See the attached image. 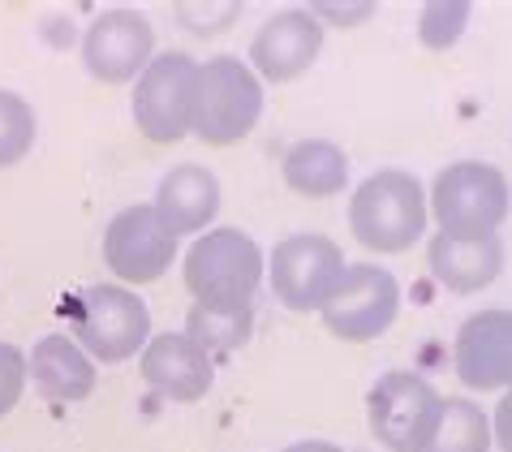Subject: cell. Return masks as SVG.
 I'll use <instances>...</instances> for the list:
<instances>
[{
    "label": "cell",
    "instance_id": "obj_22",
    "mask_svg": "<svg viewBox=\"0 0 512 452\" xmlns=\"http://www.w3.org/2000/svg\"><path fill=\"white\" fill-rule=\"evenodd\" d=\"M465 22H469L465 0H435V5H426L422 18H418V39L426 48H452L465 31Z\"/></svg>",
    "mask_w": 512,
    "mask_h": 452
},
{
    "label": "cell",
    "instance_id": "obj_4",
    "mask_svg": "<svg viewBox=\"0 0 512 452\" xmlns=\"http://www.w3.org/2000/svg\"><path fill=\"white\" fill-rule=\"evenodd\" d=\"M263 250L241 229H207L186 250V289L207 306H254L263 280Z\"/></svg>",
    "mask_w": 512,
    "mask_h": 452
},
{
    "label": "cell",
    "instance_id": "obj_12",
    "mask_svg": "<svg viewBox=\"0 0 512 452\" xmlns=\"http://www.w3.org/2000/svg\"><path fill=\"white\" fill-rule=\"evenodd\" d=\"M323 52V22L310 9H280L272 13L250 44V69L259 82H293L302 78Z\"/></svg>",
    "mask_w": 512,
    "mask_h": 452
},
{
    "label": "cell",
    "instance_id": "obj_6",
    "mask_svg": "<svg viewBox=\"0 0 512 452\" xmlns=\"http://www.w3.org/2000/svg\"><path fill=\"white\" fill-rule=\"evenodd\" d=\"M194 82L198 61L186 52H164L138 74L134 125L147 143H181L194 130Z\"/></svg>",
    "mask_w": 512,
    "mask_h": 452
},
{
    "label": "cell",
    "instance_id": "obj_21",
    "mask_svg": "<svg viewBox=\"0 0 512 452\" xmlns=\"http://www.w3.org/2000/svg\"><path fill=\"white\" fill-rule=\"evenodd\" d=\"M35 134H39L35 108L18 91H0V168L22 164L35 147Z\"/></svg>",
    "mask_w": 512,
    "mask_h": 452
},
{
    "label": "cell",
    "instance_id": "obj_8",
    "mask_svg": "<svg viewBox=\"0 0 512 452\" xmlns=\"http://www.w3.org/2000/svg\"><path fill=\"white\" fill-rule=\"evenodd\" d=\"M345 250L323 233H293L276 242L272 259H267V276H272V293L280 306L310 315L323 310V302L332 298V289L345 276Z\"/></svg>",
    "mask_w": 512,
    "mask_h": 452
},
{
    "label": "cell",
    "instance_id": "obj_20",
    "mask_svg": "<svg viewBox=\"0 0 512 452\" xmlns=\"http://www.w3.org/2000/svg\"><path fill=\"white\" fill-rule=\"evenodd\" d=\"M491 418L465 397H444V414L422 452H491Z\"/></svg>",
    "mask_w": 512,
    "mask_h": 452
},
{
    "label": "cell",
    "instance_id": "obj_3",
    "mask_svg": "<svg viewBox=\"0 0 512 452\" xmlns=\"http://www.w3.org/2000/svg\"><path fill=\"white\" fill-rule=\"evenodd\" d=\"M69 332L95 362H125L151 341V310L125 285H87L69 298Z\"/></svg>",
    "mask_w": 512,
    "mask_h": 452
},
{
    "label": "cell",
    "instance_id": "obj_1",
    "mask_svg": "<svg viewBox=\"0 0 512 452\" xmlns=\"http://www.w3.org/2000/svg\"><path fill=\"white\" fill-rule=\"evenodd\" d=\"M426 220H431L426 190L405 168H379L349 199V229L375 254L409 250L426 233Z\"/></svg>",
    "mask_w": 512,
    "mask_h": 452
},
{
    "label": "cell",
    "instance_id": "obj_24",
    "mask_svg": "<svg viewBox=\"0 0 512 452\" xmlns=\"http://www.w3.org/2000/svg\"><path fill=\"white\" fill-rule=\"evenodd\" d=\"M491 440L500 452H512V388L504 392V401L495 405V418H491Z\"/></svg>",
    "mask_w": 512,
    "mask_h": 452
},
{
    "label": "cell",
    "instance_id": "obj_13",
    "mask_svg": "<svg viewBox=\"0 0 512 452\" xmlns=\"http://www.w3.org/2000/svg\"><path fill=\"white\" fill-rule=\"evenodd\" d=\"M452 362H457V375L465 388L508 392L512 388V310H478V315H469L457 332Z\"/></svg>",
    "mask_w": 512,
    "mask_h": 452
},
{
    "label": "cell",
    "instance_id": "obj_17",
    "mask_svg": "<svg viewBox=\"0 0 512 452\" xmlns=\"http://www.w3.org/2000/svg\"><path fill=\"white\" fill-rule=\"evenodd\" d=\"M26 366H31V379L39 388V397L56 401V405L87 401L95 392V379H99L95 358L65 332L44 336V341L26 353Z\"/></svg>",
    "mask_w": 512,
    "mask_h": 452
},
{
    "label": "cell",
    "instance_id": "obj_11",
    "mask_svg": "<svg viewBox=\"0 0 512 452\" xmlns=\"http://www.w3.org/2000/svg\"><path fill=\"white\" fill-rule=\"evenodd\" d=\"M155 61V26L138 9H108L82 35V65L87 74L121 87L134 82Z\"/></svg>",
    "mask_w": 512,
    "mask_h": 452
},
{
    "label": "cell",
    "instance_id": "obj_25",
    "mask_svg": "<svg viewBox=\"0 0 512 452\" xmlns=\"http://www.w3.org/2000/svg\"><path fill=\"white\" fill-rule=\"evenodd\" d=\"M315 18H340V22H358V18H371L375 5H358V9H340V5H319V9H310Z\"/></svg>",
    "mask_w": 512,
    "mask_h": 452
},
{
    "label": "cell",
    "instance_id": "obj_10",
    "mask_svg": "<svg viewBox=\"0 0 512 452\" xmlns=\"http://www.w3.org/2000/svg\"><path fill=\"white\" fill-rule=\"evenodd\" d=\"M177 259V237L168 233L151 203L117 211L104 229V263L121 285H151Z\"/></svg>",
    "mask_w": 512,
    "mask_h": 452
},
{
    "label": "cell",
    "instance_id": "obj_7",
    "mask_svg": "<svg viewBox=\"0 0 512 452\" xmlns=\"http://www.w3.org/2000/svg\"><path fill=\"white\" fill-rule=\"evenodd\" d=\"M444 414V397L414 371H388L366 397L371 435L388 452H422Z\"/></svg>",
    "mask_w": 512,
    "mask_h": 452
},
{
    "label": "cell",
    "instance_id": "obj_2",
    "mask_svg": "<svg viewBox=\"0 0 512 452\" xmlns=\"http://www.w3.org/2000/svg\"><path fill=\"white\" fill-rule=\"evenodd\" d=\"M263 117V82L237 56H211L194 82V130L207 147L241 143Z\"/></svg>",
    "mask_w": 512,
    "mask_h": 452
},
{
    "label": "cell",
    "instance_id": "obj_14",
    "mask_svg": "<svg viewBox=\"0 0 512 452\" xmlns=\"http://www.w3.org/2000/svg\"><path fill=\"white\" fill-rule=\"evenodd\" d=\"M142 384L151 392H160L164 401H203L211 384H216V366H211V353L198 349L186 332H160L151 336L147 349H142Z\"/></svg>",
    "mask_w": 512,
    "mask_h": 452
},
{
    "label": "cell",
    "instance_id": "obj_26",
    "mask_svg": "<svg viewBox=\"0 0 512 452\" xmlns=\"http://www.w3.org/2000/svg\"><path fill=\"white\" fill-rule=\"evenodd\" d=\"M284 452H345V448H336V444H327V440H297V444H289Z\"/></svg>",
    "mask_w": 512,
    "mask_h": 452
},
{
    "label": "cell",
    "instance_id": "obj_9",
    "mask_svg": "<svg viewBox=\"0 0 512 452\" xmlns=\"http://www.w3.org/2000/svg\"><path fill=\"white\" fill-rule=\"evenodd\" d=\"M396 310H401V285L388 267H375V263H349L340 285L332 289V298L323 302L319 319L323 328L340 336L349 345H362V341H375L392 328Z\"/></svg>",
    "mask_w": 512,
    "mask_h": 452
},
{
    "label": "cell",
    "instance_id": "obj_18",
    "mask_svg": "<svg viewBox=\"0 0 512 452\" xmlns=\"http://www.w3.org/2000/svg\"><path fill=\"white\" fill-rule=\"evenodd\" d=\"M284 186L302 199H336L349 186V155L327 138H302L284 151Z\"/></svg>",
    "mask_w": 512,
    "mask_h": 452
},
{
    "label": "cell",
    "instance_id": "obj_19",
    "mask_svg": "<svg viewBox=\"0 0 512 452\" xmlns=\"http://www.w3.org/2000/svg\"><path fill=\"white\" fill-rule=\"evenodd\" d=\"M254 332V306H207V302H194L190 315H186V336L207 349L211 358L216 353H233L250 341Z\"/></svg>",
    "mask_w": 512,
    "mask_h": 452
},
{
    "label": "cell",
    "instance_id": "obj_15",
    "mask_svg": "<svg viewBox=\"0 0 512 452\" xmlns=\"http://www.w3.org/2000/svg\"><path fill=\"white\" fill-rule=\"evenodd\" d=\"M426 267L448 293H482L504 272V242L500 233H435Z\"/></svg>",
    "mask_w": 512,
    "mask_h": 452
},
{
    "label": "cell",
    "instance_id": "obj_5",
    "mask_svg": "<svg viewBox=\"0 0 512 452\" xmlns=\"http://www.w3.org/2000/svg\"><path fill=\"white\" fill-rule=\"evenodd\" d=\"M426 207L439 220V233H495L508 220L512 190L495 164L461 160L435 177Z\"/></svg>",
    "mask_w": 512,
    "mask_h": 452
},
{
    "label": "cell",
    "instance_id": "obj_23",
    "mask_svg": "<svg viewBox=\"0 0 512 452\" xmlns=\"http://www.w3.org/2000/svg\"><path fill=\"white\" fill-rule=\"evenodd\" d=\"M26 379H31V366H26V353L18 345L0 341V418L13 414V405L22 401Z\"/></svg>",
    "mask_w": 512,
    "mask_h": 452
},
{
    "label": "cell",
    "instance_id": "obj_16",
    "mask_svg": "<svg viewBox=\"0 0 512 452\" xmlns=\"http://www.w3.org/2000/svg\"><path fill=\"white\" fill-rule=\"evenodd\" d=\"M151 207L160 211V220L168 224L173 237H186V233L203 237L207 224L220 211V181L203 164H177L160 177V190H155Z\"/></svg>",
    "mask_w": 512,
    "mask_h": 452
}]
</instances>
